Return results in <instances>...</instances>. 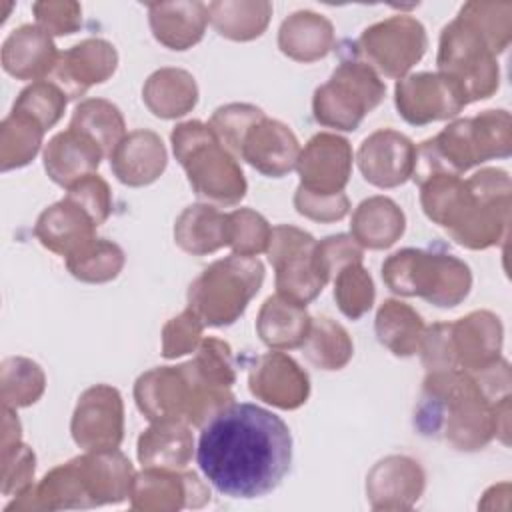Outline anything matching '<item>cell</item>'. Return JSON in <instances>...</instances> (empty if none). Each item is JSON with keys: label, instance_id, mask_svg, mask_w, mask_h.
<instances>
[{"label": "cell", "instance_id": "cell-48", "mask_svg": "<svg viewBox=\"0 0 512 512\" xmlns=\"http://www.w3.org/2000/svg\"><path fill=\"white\" fill-rule=\"evenodd\" d=\"M364 250L362 246L348 234H332L316 242L314 262L318 272L326 282L334 280V276L348 264L362 262Z\"/></svg>", "mask_w": 512, "mask_h": 512}, {"label": "cell", "instance_id": "cell-10", "mask_svg": "<svg viewBox=\"0 0 512 512\" xmlns=\"http://www.w3.org/2000/svg\"><path fill=\"white\" fill-rule=\"evenodd\" d=\"M386 94L380 74L362 60H342L312 96L314 120L326 128L352 132Z\"/></svg>", "mask_w": 512, "mask_h": 512}, {"label": "cell", "instance_id": "cell-17", "mask_svg": "<svg viewBox=\"0 0 512 512\" xmlns=\"http://www.w3.org/2000/svg\"><path fill=\"white\" fill-rule=\"evenodd\" d=\"M296 170L302 188L316 194L344 192L352 174V146L332 132L314 134L300 150Z\"/></svg>", "mask_w": 512, "mask_h": 512}, {"label": "cell", "instance_id": "cell-51", "mask_svg": "<svg viewBox=\"0 0 512 512\" xmlns=\"http://www.w3.org/2000/svg\"><path fill=\"white\" fill-rule=\"evenodd\" d=\"M294 208L300 216L314 222H338L350 212V200L344 192L316 194L298 186L294 192Z\"/></svg>", "mask_w": 512, "mask_h": 512}, {"label": "cell", "instance_id": "cell-3", "mask_svg": "<svg viewBox=\"0 0 512 512\" xmlns=\"http://www.w3.org/2000/svg\"><path fill=\"white\" fill-rule=\"evenodd\" d=\"M420 204L428 220L468 250H486L504 240L510 222V176L482 168L470 178L436 174L422 182Z\"/></svg>", "mask_w": 512, "mask_h": 512}, {"label": "cell", "instance_id": "cell-26", "mask_svg": "<svg viewBox=\"0 0 512 512\" xmlns=\"http://www.w3.org/2000/svg\"><path fill=\"white\" fill-rule=\"evenodd\" d=\"M42 158L48 178L68 188L84 176L96 174L104 152L90 136L68 126L48 140Z\"/></svg>", "mask_w": 512, "mask_h": 512}, {"label": "cell", "instance_id": "cell-22", "mask_svg": "<svg viewBox=\"0 0 512 512\" xmlns=\"http://www.w3.org/2000/svg\"><path fill=\"white\" fill-rule=\"evenodd\" d=\"M300 142L296 134L280 120L262 116L246 132L238 158L264 176L282 178L296 168Z\"/></svg>", "mask_w": 512, "mask_h": 512}, {"label": "cell", "instance_id": "cell-49", "mask_svg": "<svg viewBox=\"0 0 512 512\" xmlns=\"http://www.w3.org/2000/svg\"><path fill=\"white\" fill-rule=\"evenodd\" d=\"M36 470V456L30 446L22 440L2 448V494L4 496H18L34 482Z\"/></svg>", "mask_w": 512, "mask_h": 512}, {"label": "cell", "instance_id": "cell-23", "mask_svg": "<svg viewBox=\"0 0 512 512\" xmlns=\"http://www.w3.org/2000/svg\"><path fill=\"white\" fill-rule=\"evenodd\" d=\"M72 460L90 500V508L118 504L130 496L136 472L132 462L118 448L86 450V454Z\"/></svg>", "mask_w": 512, "mask_h": 512}, {"label": "cell", "instance_id": "cell-44", "mask_svg": "<svg viewBox=\"0 0 512 512\" xmlns=\"http://www.w3.org/2000/svg\"><path fill=\"white\" fill-rule=\"evenodd\" d=\"M68 96L50 80H36L28 84L14 102V112L34 118L44 130H50L64 114Z\"/></svg>", "mask_w": 512, "mask_h": 512}, {"label": "cell", "instance_id": "cell-32", "mask_svg": "<svg viewBox=\"0 0 512 512\" xmlns=\"http://www.w3.org/2000/svg\"><path fill=\"white\" fill-rule=\"evenodd\" d=\"M406 230L402 208L388 196H370L362 200L350 222L352 238L370 250H386L400 240Z\"/></svg>", "mask_w": 512, "mask_h": 512}, {"label": "cell", "instance_id": "cell-7", "mask_svg": "<svg viewBox=\"0 0 512 512\" xmlns=\"http://www.w3.org/2000/svg\"><path fill=\"white\" fill-rule=\"evenodd\" d=\"M384 284L398 296H418L438 308L458 306L472 288L468 264L452 254L402 248L382 264Z\"/></svg>", "mask_w": 512, "mask_h": 512}, {"label": "cell", "instance_id": "cell-33", "mask_svg": "<svg viewBox=\"0 0 512 512\" xmlns=\"http://www.w3.org/2000/svg\"><path fill=\"white\" fill-rule=\"evenodd\" d=\"M312 316L306 306H300L280 294L268 296L256 318L260 340L272 350L300 348L310 332Z\"/></svg>", "mask_w": 512, "mask_h": 512}, {"label": "cell", "instance_id": "cell-38", "mask_svg": "<svg viewBox=\"0 0 512 512\" xmlns=\"http://www.w3.org/2000/svg\"><path fill=\"white\" fill-rule=\"evenodd\" d=\"M304 356L320 370H340L354 354L348 330L328 316L312 318L310 332L300 346Z\"/></svg>", "mask_w": 512, "mask_h": 512}, {"label": "cell", "instance_id": "cell-11", "mask_svg": "<svg viewBox=\"0 0 512 512\" xmlns=\"http://www.w3.org/2000/svg\"><path fill=\"white\" fill-rule=\"evenodd\" d=\"M358 54L386 78H404L428 48L426 28L408 14H396L368 26L356 40Z\"/></svg>", "mask_w": 512, "mask_h": 512}, {"label": "cell", "instance_id": "cell-2", "mask_svg": "<svg viewBox=\"0 0 512 512\" xmlns=\"http://www.w3.org/2000/svg\"><path fill=\"white\" fill-rule=\"evenodd\" d=\"M414 428L456 450L476 452L494 438L508 444L510 366L496 362L474 370L428 372L414 408Z\"/></svg>", "mask_w": 512, "mask_h": 512}, {"label": "cell", "instance_id": "cell-6", "mask_svg": "<svg viewBox=\"0 0 512 512\" xmlns=\"http://www.w3.org/2000/svg\"><path fill=\"white\" fill-rule=\"evenodd\" d=\"M134 400L150 422L182 420L198 428L230 404V398L202 384L186 362L140 374L134 382Z\"/></svg>", "mask_w": 512, "mask_h": 512}, {"label": "cell", "instance_id": "cell-34", "mask_svg": "<svg viewBox=\"0 0 512 512\" xmlns=\"http://www.w3.org/2000/svg\"><path fill=\"white\" fill-rule=\"evenodd\" d=\"M228 214L210 204L186 206L174 222V242L192 256H206L228 246Z\"/></svg>", "mask_w": 512, "mask_h": 512}, {"label": "cell", "instance_id": "cell-41", "mask_svg": "<svg viewBox=\"0 0 512 512\" xmlns=\"http://www.w3.org/2000/svg\"><path fill=\"white\" fill-rule=\"evenodd\" d=\"M2 404L6 408H26L36 404L46 390L44 370L30 358L10 356L0 366Z\"/></svg>", "mask_w": 512, "mask_h": 512}, {"label": "cell", "instance_id": "cell-43", "mask_svg": "<svg viewBox=\"0 0 512 512\" xmlns=\"http://www.w3.org/2000/svg\"><path fill=\"white\" fill-rule=\"evenodd\" d=\"M486 38L494 54L506 50L512 38V4L510 2H466L460 12Z\"/></svg>", "mask_w": 512, "mask_h": 512}, {"label": "cell", "instance_id": "cell-24", "mask_svg": "<svg viewBox=\"0 0 512 512\" xmlns=\"http://www.w3.org/2000/svg\"><path fill=\"white\" fill-rule=\"evenodd\" d=\"M168 154L162 138L146 128L128 132L110 154V168L118 182L140 188L156 182L166 170Z\"/></svg>", "mask_w": 512, "mask_h": 512}, {"label": "cell", "instance_id": "cell-40", "mask_svg": "<svg viewBox=\"0 0 512 512\" xmlns=\"http://www.w3.org/2000/svg\"><path fill=\"white\" fill-rule=\"evenodd\" d=\"M124 262V250L116 242L94 238L66 258V268L80 282L104 284L118 278Z\"/></svg>", "mask_w": 512, "mask_h": 512}, {"label": "cell", "instance_id": "cell-14", "mask_svg": "<svg viewBox=\"0 0 512 512\" xmlns=\"http://www.w3.org/2000/svg\"><path fill=\"white\" fill-rule=\"evenodd\" d=\"M72 440L84 450L118 448L124 438V402L110 384L86 388L70 422Z\"/></svg>", "mask_w": 512, "mask_h": 512}, {"label": "cell", "instance_id": "cell-42", "mask_svg": "<svg viewBox=\"0 0 512 512\" xmlns=\"http://www.w3.org/2000/svg\"><path fill=\"white\" fill-rule=\"evenodd\" d=\"M332 282H334V300L346 318L358 320L372 308L376 290H374L372 276L362 266V262L344 266L334 276Z\"/></svg>", "mask_w": 512, "mask_h": 512}, {"label": "cell", "instance_id": "cell-16", "mask_svg": "<svg viewBox=\"0 0 512 512\" xmlns=\"http://www.w3.org/2000/svg\"><path fill=\"white\" fill-rule=\"evenodd\" d=\"M130 502L142 512H176L210 502L208 486L188 470L144 468L134 476Z\"/></svg>", "mask_w": 512, "mask_h": 512}, {"label": "cell", "instance_id": "cell-31", "mask_svg": "<svg viewBox=\"0 0 512 512\" xmlns=\"http://www.w3.org/2000/svg\"><path fill=\"white\" fill-rule=\"evenodd\" d=\"M142 100L156 118L174 120L186 116L198 104V84L184 68H158L146 78Z\"/></svg>", "mask_w": 512, "mask_h": 512}, {"label": "cell", "instance_id": "cell-45", "mask_svg": "<svg viewBox=\"0 0 512 512\" xmlns=\"http://www.w3.org/2000/svg\"><path fill=\"white\" fill-rule=\"evenodd\" d=\"M264 114L262 108L254 106V104H246V102H232V104H224L220 108L214 110V114L210 116V130L214 132V136L218 138V142L232 154L238 158L240 152V144L246 136V132L250 130V126L254 122H258Z\"/></svg>", "mask_w": 512, "mask_h": 512}, {"label": "cell", "instance_id": "cell-35", "mask_svg": "<svg viewBox=\"0 0 512 512\" xmlns=\"http://www.w3.org/2000/svg\"><path fill=\"white\" fill-rule=\"evenodd\" d=\"M206 8L208 22L216 32L234 42L260 38L272 16V4L266 0H218Z\"/></svg>", "mask_w": 512, "mask_h": 512}, {"label": "cell", "instance_id": "cell-12", "mask_svg": "<svg viewBox=\"0 0 512 512\" xmlns=\"http://www.w3.org/2000/svg\"><path fill=\"white\" fill-rule=\"evenodd\" d=\"M316 240L302 228L278 224L268 240V260L276 270V290L280 296L306 306L328 284L314 262Z\"/></svg>", "mask_w": 512, "mask_h": 512}, {"label": "cell", "instance_id": "cell-52", "mask_svg": "<svg viewBox=\"0 0 512 512\" xmlns=\"http://www.w3.org/2000/svg\"><path fill=\"white\" fill-rule=\"evenodd\" d=\"M36 26L50 36H66L82 26V6L78 2H34Z\"/></svg>", "mask_w": 512, "mask_h": 512}, {"label": "cell", "instance_id": "cell-30", "mask_svg": "<svg viewBox=\"0 0 512 512\" xmlns=\"http://www.w3.org/2000/svg\"><path fill=\"white\" fill-rule=\"evenodd\" d=\"M336 36L332 22L312 10L292 12L278 28V48L296 62H316L330 54Z\"/></svg>", "mask_w": 512, "mask_h": 512}, {"label": "cell", "instance_id": "cell-21", "mask_svg": "<svg viewBox=\"0 0 512 512\" xmlns=\"http://www.w3.org/2000/svg\"><path fill=\"white\" fill-rule=\"evenodd\" d=\"M426 474L418 460L392 454L366 476V498L374 510H410L424 494Z\"/></svg>", "mask_w": 512, "mask_h": 512}, {"label": "cell", "instance_id": "cell-19", "mask_svg": "<svg viewBox=\"0 0 512 512\" xmlns=\"http://www.w3.org/2000/svg\"><path fill=\"white\" fill-rule=\"evenodd\" d=\"M248 388L252 396L274 408L296 410L310 396V378L292 356L274 350L252 362Z\"/></svg>", "mask_w": 512, "mask_h": 512}, {"label": "cell", "instance_id": "cell-28", "mask_svg": "<svg viewBox=\"0 0 512 512\" xmlns=\"http://www.w3.org/2000/svg\"><path fill=\"white\" fill-rule=\"evenodd\" d=\"M148 22L156 42L170 50H188L196 46L208 24L204 2H154L148 4Z\"/></svg>", "mask_w": 512, "mask_h": 512}, {"label": "cell", "instance_id": "cell-15", "mask_svg": "<svg viewBox=\"0 0 512 512\" xmlns=\"http://www.w3.org/2000/svg\"><path fill=\"white\" fill-rule=\"evenodd\" d=\"M502 336V322L490 310H476L456 322H446V370L474 372L496 362Z\"/></svg>", "mask_w": 512, "mask_h": 512}, {"label": "cell", "instance_id": "cell-39", "mask_svg": "<svg viewBox=\"0 0 512 512\" xmlns=\"http://www.w3.org/2000/svg\"><path fill=\"white\" fill-rule=\"evenodd\" d=\"M44 128L22 112H10L0 124V168L2 172L22 168L40 152Z\"/></svg>", "mask_w": 512, "mask_h": 512}, {"label": "cell", "instance_id": "cell-46", "mask_svg": "<svg viewBox=\"0 0 512 512\" xmlns=\"http://www.w3.org/2000/svg\"><path fill=\"white\" fill-rule=\"evenodd\" d=\"M228 226V246L232 248V254L258 256L260 252H266L272 226L260 212L252 208H236L228 214Z\"/></svg>", "mask_w": 512, "mask_h": 512}, {"label": "cell", "instance_id": "cell-50", "mask_svg": "<svg viewBox=\"0 0 512 512\" xmlns=\"http://www.w3.org/2000/svg\"><path fill=\"white\" fill-rule=\"evenodd\" d=\"M74 204H78L92 220L96 226L104 224L112 212V192L108 182L98 176L90 174L84 176L82 180L74 182L72 186L66 188V196Z\"/></svg>", "mask_w": 512, "mask_h": 512}, {"label": "cell", "instance_id": "cell-13", "mask_svg": "<svg viewBox=\"0 0 512 512\" xmlns=\"http://www.w3.org/2000/svg\"><path fill=\"white\" fill-rule=\"evenodd\" d=\"M394 104L412 126L450 120L468 106L462 90L440 72H418L400 78L394 86Z\"/></svg>", "mask_w": 512, "mask_h": 512}, {"label": "cell", "instance_id": "cell-5", "mask_svg": "<svg viewBox=\"0 0 512 512\" xmlns=\"http://www.w3.org/2000/svg\"><path fill=\"white\" fill-rule=\"evenodd\" d=\"M170 142L198 198L220 206H234L246 196L248 182L238 158L218 142L208 124L200 120L182 122L172 130Z\"/></svg>", "mask_w": 512, "mask_h": 512}, {"label": "cell", "instance_id": "cell-20", "mask_svg": "<svg viewBox=\"0 0 512 512\" xmlns=\"http://www.w3.org/2000/svg\"><path fill=\"white\" fill-rule=\"evenodd\" d=\"M118 66V52L114 44L104 38H86L72 48L60 52L58 62L50 74L68 98H80L88 88L106 82Z\"/></svg>", "mask_w": 512, "mask_h": 512}, {"label": "cell", "instance_id": "cell-8", "mask_svg": "<svg viewBox=\"0 0 512 512\" xmlns=\"http://www.w3.org/2000/svg\"><path fill=\"white\" fill-rule=\"evenodd\" d=\"M264 282V264L256 256L230 254L208 264L188 286V308L204 326L234 324L258 294Z\"/></svg>", "mask_w": 512, "mask_h": 512}, {"label": "cell", "instance_id": "cell-37", "mask_svg": "<svg viewBox=\"0 0 512 512\" xmlns=\"http://www.w3.org/2000/svg\"><path fill=\"white\" fill-rule=\"evenodd\" d=\"M70 128L90 136L108 158L126 136V122L120 108L104 98L82 100L72 112Z\"/></svg>", "mask_w": 512, "mask_h": 512}, {"label": "cell", "instance_id": "cell-25", "mask_svg": "<svg viewBox=\"0 0 512 512\" xmlns=\"http://www.w3.org/2000/svg\"><path fill=\"white\" fill-rule=\"evenodd\" d=\"M60 52L48 32L36 24H22L2 44V68L16 80H46Z\"/></svg>", "mask_w": 512, "mask_h": 512}, {"label": "cell", "instance_id": "cell-27", "mask_svg": "<svg viewBox=\"0 0 512 512\" xmlns=\"http://www.w3.org/2000/svg\"><path fill=\"white\" fill-rule=\"evenodd\" d=\"M96 228L94 220L78 204L62 198L42 210L34 224V236L50 252L68 258L96 238Z\"/></svg>", "mask_w": 512, "mask_h": 512}, {"label": "cell", "instance_id": "cell-36", "mask_svg": "<svg viewBox=\"0 0 512 512\" xmlns=\"http://www.w3.org/2000/svg\"><path fill=\"white\" fill-rule=\"evenodd\" d=\"M424 330L426 326L422 316L400 300H384L374 318L378 342L400 358H408L418 352Z\"/></svg>", "mask_w": 512, "mask_h": 512}, {"label": "cell", "instance_id": "cell-47", "mask_svg": "<svg viewBox=\"0 0 512 512\" xmlns=\"http://www.w3.org/2000/svg\"><path fill=\"white\" fill-rule=\"evenodd\" d=\"M202 332L204 322L196 316V312L192 308L182 310L162 328V356L172 360L196 352L202 342Z\"/></svg>", "mask_w": 512, "mask_h": 512}, {"label": "cell", "instance_id": "cell-18", "mask_svg": "<svg viewBox=\"0 0 512 512\" xmlns=\"http://www.w3.org/2000/svg\"><path fill=\"white\" fill-rule=\"evenodd\" d=\"M356 160L368 184L396 188L414 174L416 146L402 132L380 128L362 140Z\"/></svg>", "mask_w": 512, "mask_h": 512}, {"label": "cell", "instance_id": "cell-4", "mask_svg": "<svg viewBox=\"0 0 512 512\" xmlns=\"http://www.w3.org/2000/svg\"><path fill=\"white\" fill-rule=\"evenodd\" d=\"M512 152V120L506 110H484L448 124L416 148L412 178L422 182L436 174L462 176L474 166Z\"/></svg>", "mask_w": 512, "mask_h": 512}, {"label": "cell", "instance_id": "cell-9", "mask_svg": "<svg viewBox=\"0 0 512 512\" xmlns=\"http://www.w3.org/2000/svg\"><path fill=\"white\" fill-rule=\"evenodd\" d=\"M436 66L462 90L468 104L490 98L500 86L494 50L478 28L460 14L440 32Z\"/></svg>", "mask_w": 512, "mask_h": 512}, {"label": "cell", "instance_id": "cell-29", "mask_svg": "<svg viewBox=\"0 0 512 512\" xmlns=\"http://www.w3.org/2000/svg\"><path fill=\"white\" fill-rule=\"evenodd\" d=\"M138 462L144 468L186 470L194 454V436L190 424L182 420L152 422L136 444Z\"/></svg>", "mask_w": 512, "mask_h": 512}, {"label": "cell", "instance_id": "cell-1", "mask_svg": "<svg viewBox=\"0 0 512 512\" xmlns=\"http://www.w3.org/2000/svg\"><path fill=\"white\" fill-rule=\"evenodd\" d=\"M198 466L220 494L252 500L280 486L292 464V434L274 412L232 402L214 414L200 432Z\"/></svg>", "mask_w": 512, "mask_h": 512}]
</instances>
